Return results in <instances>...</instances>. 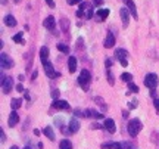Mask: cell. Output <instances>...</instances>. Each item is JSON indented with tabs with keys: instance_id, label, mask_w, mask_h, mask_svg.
<instances>
[{
	"instance_id": "2e32d148",
	"label": "cell",
	"mask_w": 159,
	"mask_h": 149,
	"mask_svg": "<svg viewBox=\"0 0 159 149\" xmlns=\"http://www.w3.org/2000/svg\"><path fill=\"white\" fill-rule=\"evenodd\" d=\"M78 130H80V123H78V120L74 117L69 121V133H77Z\"/></svg>"
},
{
	"instance_id": "9c48e42d",
	"label": "cell",
	"mask_w": 159,
	"mask_h": 149,
	"mask_svg": "<svg viewBox=\"0 0 159 149\" xmlns=\"http://www.w3.org/2000/svg\"><path fill=\"white\" fill-rule=\"evenodd\" d=\"M103 46L106 49H111V47L115 46V36H114V33H111V30L108 31V36H106L105 41H103Z\"/></svg>"
},
{
	"instance_id": "5b68a950",
	"label": "cell",
	"mask_w": 159,
	"mask_h": 149,
	"mask_svg": "<svg viewBox=\"0 0 159 149\" xmlns=\"http://www.w3.org/2000/svg\"><path fill=\"white\" fill-rule=\"evenodd\" d=\"M144 86L149 87L150 90L155 89V87L158 86V75L155 74V73H149V74H146V77H144Z\"/></svg>"
},
{
	"instance_id": "f35d334b",
	"label": "cell",
	"mask_w": 159,
	"mask_h": 149,
	"mask_svg": "<svg viewBox=\"0 0 159 149\" xmlns=\"http://www.w3.org/2000/svg\"><path fill=\"white\" fill-rule=\"evenodd\" d=\"M0 137H1V139H0V142H1V143H4V142H6V134H4L3 128H0Z\"/></svg>"
},
{
	"instance_id": "f546056e",
	"label": "cell",
	"mask_w": 159,
	"mask_h": 149,
	"mask_svg": "<svg viewBox=\"0 0 159 149\" xmlns=\"http://www.w3.org/2000/svg\"><path fill=\"white\" fill-rule=\"evenodd\" d=\"M128 93H139V86H136L134 83H128Z\"/></svg>"
},
{
	"instance_id": "8992f818",
	"label": "cell",
	"mask_w": 159,
	"mask_h": 149,
	"mask_svg": "<svg viewBox=\"0 0 159 149\" xmlns=\"http://www.w3.org/2000/svg\"><path fill=\"white\" fill-rule=\"evenodd\" d=\"M115 56H117V59L121 62V65H122V67H127V65H128V62H127L128 52H127L125 49H122V47L117 49V50H115Z\"/></svg>"
},
{
	"instance_id": "836d02e7",
	"label": "cell",
	"mask_w": 159,
	"mask_h": 149,
	"mask_svg": "<svg viewBox=\"0 0 159 149\" xmlns=\"http://www.w3.org/2000/svg\"><path fill=\"white\" fill-rule=\"evenodd\" d=\"M77 49H80V50H82V49H84V40H82L81 37L77 40Z\"/></svg>"
},
{
	"instance_id": "1f68e13d",
	"label": "cell",
	"mask_w": 159,
	"mask_h": 149,
	"mask_svg": "<svg viewBox=\"0 0 159 149\" xmlns=\"http://www.w3.org/2000/svg\"><path fill=\"white\" fill-rule=\"evenodd\" d=\"M108 83L111 84V86H114L115 84V80H114V74L111 73V70L108 68Z\"/></svg>"
},
{
	"instance_id": "f907efd6",
	"label": "cell",
	"mask_w": 159,
	"mask_h": 149,
	"mask_svg": "<svg viewBox=\"0 0 159 149\" xmlns=\"http://www.w3.org/2000/svg\"><path fill=\"white\" fill-rule=\"evenodd\" d=\"M13 1H15V3H21L22 0H13Z\"/></svg>"
},
{
	"instance_id": "d6986e66",
	"label": "cell",
	"mask_w": 159,
	"mask_h": 149,
	"mask_svg": "<svg viewBox=\"0 0 159 149\" xmlns=\"http://www.w3.org/2000/svg\"><path fill=\"white\" fill-rule=\"evenodd\" d=\"M94 102H96V103H97V105L102 108V111H103V112L108 111V105H106V102L103 101V98H100V96H96V98H94Z\"/></svg>"
},
{
	"instance_id": "4fadbf2b",
	"label": "cell",
	"mask_w": 159,
	"mask_h": 149,
	"mask_svg": "<svg viewBox=\"0 0 159 149\" xmlns=\"http://www.w3.org/2000/svg\"><path fill=\"white\" fill-rule=\"evenodd\" d=\"M43 25H44V28H47V30H50V31H53V33H55V25H56V21H55V18H53V16H47V18L44 19Z\"/></svg>"
},
{
	"instance_id": "c3c4849f",
	"label": "cell",
	"mask_w": 159,
	"mask_h": 149,
	"mask_svg": "<svg viewBox=\"0 0 159 149\" xmlns=\"http://www.w3.org/2000/svg\"><path fill=\"white\" fill-rule=\"evenodd\" d=\"M37 74H39V73H37V71H34V73H33V77H31V78H33V80H36V78H37Z\"/></svg>"
},
{
	"instance_id": "83f0119b",
	"label": "cell",
	"mask_w": 159,
	"mask_h": 149,
	"mask_svg": "<svg viewBox=\"0 0 159 149\" xmlns=\"http://www.w3.org/2000/svg\"><path fill=\"white\" fill-rule=\"evenodd\" d=\"M121 80H122V81H125V83H131L133 75L130 74V73H122V74H121Z\"/></svg>"
},
{
	"instance_id": "f5cc1de1",
	"label": "cell",
	"mask_w": 159,
	"mask_h": 149,
	"mask_svg": "<svg viewBox=\"0 0 159 149\" xmlns=\"http://www.w3.org/2000/svg\"><path fill=\"white\" fill-rule=\"evenodd\" d=\"M24 149H31V148H30V146H25V148H24Z\"/></svg>"
},
{
	"instance_id": "4316f807",
	"label": "cell",
	"mask_w": 159,
	"mask_h": 149,
	"mask_svg": "<svg viewBox=\"0 0 159 149\" xmlns=\"http://www.w3.org/2000/svg\"><path fill=\"white\" fill-rule=\"evenodd\" d=\"M121 149H136L133 142H121Z\"/></svg>"
},
{
	"instance_id": "9a60e30c",
	"label": "cell",
	"mask_w": 159,
	"mask_h": 149,
	"mask_svg": "<svg viewBox=\"0 0 159 149\" xmlns=\"http://www.w3.org/2000/svg\"><path fill=\"white\" fill-rule=\"evenodd\" d=\"M59 24H61V30H62V33L68 34V33H69V19H68L66 16H62V18L59 19Z\"/></svg>"
},
{
	"instance_id": "681fc988",
	"label": "cell",
	"mask_w": 159,
	"mask_h": 149,
	"mask_svg": "<svg viewBox=\"0 0 159 149\" xmlns=\"http://www.w3.org/2000/svg\"><path fill=\"white\" fill-rule=\"evenodd\" d=\"M34 134H36V136H40V130H37V128H36V130H34Z\"/></svg>"
},
{
	"instance_id": "74e56055",
	"label": "cell",
	"mask_w": 159,
	"mask_h": 149,
	"mask_svg": "<svg viewBox=\"0 0 159 149\" xmlns=\"http://www.w3.org/2000/svg\"><path fill=\"white\" fill-rule=\"evenodd\" d=\"M74 114H75V115H78V117H85V109L82 111V109H80V108H77Z\"/></svg>"
},
{
	"instance_id": "f1b7e54d",
	"label": "cell",
	"mask_w": 159,
	"mask_h": 149,
	"mask_svg": "<svg viewBox=\"0 0 159 149\" xmlns=\"http://www.w3.org/2000/svg\"><path fill=\"white\" fill-rule=\"evenodd\" d=\"M12 38H13V41H15V43H21V44H25V40L22 38V33H18L16 36H13Z\"/></svg>"
},
{
	"instance_id": "e0dca14e",
	"label": "cell",
	"mask_w": 159,
	"mask_h": 149,
	"mask_svg": "<svg viewBox=\"0 0 159 149\" xmlns=\"http://www.w3.org/2000/svg\"><path fill=\"white\" fill-rule=\"evenodd\" d=\"M68 68H69L71 74H74L77 71V59H75V56H69V59H68Z\"/></svg>"
},
{
	"instance_id": "277c9868",
	"label": "cell",
	"mask_w": 159,
	"mask_h": 149,
	"mask_svg": "<svg viewBox=\"0 0 159 149\" xmlns=\"http://www.w3.org/2000/svg\"><path fill=\"white\" fill-rule=\"evenodd\" d=\"M43 68H44V73L46 75L49 77V78H56V77H59V73H56L55 71V67H53V64L52 62H49V61H43Z\"/></svg>"
},
{
	"instance_id": "7402d4cb",
	"label": "cell",
	"mask_w": 159,
	"mask_h": 149,
	"mask_svg": "<svg viewBox=\"0 0 159 149\" xmlns=\"http://www.w3.org/2000/svg\"><path fill=\"white\" fill-rule=\"evenodd\" d=\"M47 58H49V47L43 46V47L40 49V59H41V61H47Z\"/></svg>"
},
{
	"instance_id": "ab89813d",
	"label": "cell",
	"mask_w": 159,
	"mask_h": 149,
	"mask_svg": "<svg viewBox=\"0 0 159 149\" xmlns=\"http://www.w3.org/2000/svg\"><path fill=\"white\" fill-rule=\"evenodd\" d=\"M82 0H68V4H71V6H74V4H78L81 3Z\"/></svg>"
},
{
	"instance_id": "3957f363",
	"label": "cell",
	"mask_w": 159,
	"mask_h": 149,
	"mask_svg": "<svg viewBox=\"0 0 159 149\" xmlns=\"http://www.w3.org/2000/svg\"><path fill=\"white\" fill-rule=\"evenodd\" d=\"M12 89H13V80H12V77H4V75L1 74V92L4 95H7V93L12 92Z\"/></svg>"
},
{
	"instance_id": "60d3db41",
	"label": "cell",
	"mask_w": 159,
	"mask_h": 149,
	"mask_svg": "<svg viewBox=\"0 0 159 149\" xmlns=\"http://www.w3.org/2000/svg\"><path fill=\"white\" fill-rule=\"evenodd\" d=\"M153 105H155V109H156V111H158V114H159V98H156V99H155Z\"/></svg>"
},
{
	"instance_id": "ee69618b",
	"label": "cell",
	"mask_w": 159,
	"mask_h": 149,
	"mask_svg": "<svg viewBox=\"0 0 159 149\" xmlns=\"http://www.w3.org/2000/svg\"><path fill=\"white\" fill-rule=\"evenodd\" d=\"M105 64H106V68H111V67H112V61H109V59H106Z\"/></svg>"
},
{
	"instance_id": "4dcf8cb0",
	"label": "cell",
	"mask_w": 159,
	"mask_h": 149,
	"mask_svg": "<svg viewBox=\"0 0 159 149\" xmlns=\"http://www.w3.org/2000/svg\"><path fill=\"white\" fill-rule=\"evenodd\" d=\"M56 47H58V50H59V52H63V53H68V50H69V49H68V46H66V44H62V43H59Z\"/></svg>"
},
{
	"instance_id": "6da1fadb",
	"label": "cell",
	"mask_w": 159,
	"mask_h": 149,
	"mask_svg": "<svg viewBox=\"0 0 159 149\" xmlns=\"http://www.w3.org/2000/svg\"><path fill=\"white\" fill-rule=\"evenodd\" d=\"M143 128V124L139 118H134V120H130L128 121V126H127V131L131 137H136Z\"/></svg>"
},
{
	"instance_id": "ffe728a7",
	"label": "cell",
	"mask_w": 159,
	"mask_h": 149,
	"mask_svg": "<svg viewBox=\"0 0 159 149\" xmlns=\"http://www.w3.org/2000/svg\"><path fill=\"white\" fill-rule=\"evenodd\" d=\"M3 21H4V24H6L7 27H15V25H16V19H15L12 15H6V16L3 18Z\"/></svg>"
},
{
	"instance_id": "d590c367",
	"label": "cell",
	"mask_w": 159,
	"mask_h": 149,
	"mask_svg": "<svg viewBox=\"0 0 159 149\" xmlns=\"http://www.w3.org/2000/svg\"><path fill=\"white\" fill-rule=\"evenodd\" d=\"M137 105H139L137 101H131V102H128V108H130V109H136Z\"/></svg>"
},
{
	"instance_id": "cb8c5ba5",
	"label": "cell",
	"mask_w": 159,
	"mask_h": 149,
	"mask_svg": "<svg viewBox=\"0 0 159 149\" xmlns=\"http://www.w3.org/2000/svg\"><path fill=\"white\" fill-rule=\"evenodd\" d=\"M21 103H22V99H19V98H18V99L15 98V99L10 101V106H12V109H15V111L21 106Z\"/></svg>"
},
{
	"instance_id": "5bb4252c",
	"label": "cell",
	"mask_w": 159,
	"mask_h": 149,
	"mask_svg": "<svg viewBox=\"0 0 159 149\" xmlns=\"http://www.w3.org/2000/svg\"><path fill=\"white\" fill-rule=\"evenodd\" d=\"M103 126H105L106 131H108V133H111V134H114V133H115V130H117V128H115V121H114L112 118H106Z\"/></svg>"
},
{
	"instance_id": "f6af8a7d",
	"label": "cell",
	"mask_w": 159,
	"mask_h": 149,
	"mask_svg": "<svg viewBox=\"0 0 159 149\" xmlns=\"http://www.w3.org/2000/svg\"><path fill=\"white\" fill-rule=\"evenodd\" d=\"M102 3H103V0H94V4H96V6H100Z\"/></svg>"
},
{
	"instance_id": "8fae6325",
	"label": "cell",
	"mask_w": 159,
	"mask_h": 149,
	"mask_svg": "<svg viewBox=\"0 0 159 149\" xmlns=\"http://www.w3.org/2000/svg\"><path fill=\"white\" fill-rule=\"evenodd\" d=\"M52 106L55 109H69V103L66 101H59V99H55L53 103H52Z\"/></svg>"
},
{
	"instance_id": "b9f144b4",
	"label": "cell",
	"mask_w": 159,
	"mask_h": 149,
	"mask_svg": "<svg viewBox=\"0 0 159 149\" xmlns=\"http://www.w3.org/2000/svg\"><path fill=\"white\" fill-rule=\"evenodd\" d=\"M16 90H18V92H25L24 87H22V84H16Z\"/></svg>"
},
{
	"instance_id": "7a4b0ae2",
	"label": "cell",
	"mask_w": 159,
	"mask_h": 149,
	"mask_svg": "<svg viewBox=\"0 0 159 149\" xmlns=\"http://www.w3.org/2000/svg\"><path fill=\"white\" fill-rule=\"evenodd\" d=\"M90 83H91V74H90V71L82 70V71L80 73V75H78V84L81 86V89H82V90H88Z\"/></svg>"
},
{
	"instance_id": "ba28073f",
	"label": "cell",
	"mask_w": 159,
	"mask_h": 149,
	"mask_svg": "<svg viewBox=\"0 0 159 149\" xmlns=\"http://www.w3.org/2000/svg\"><path fill=\"white\" fill-rule=\"evenodd\" d=\"M0 67L4 68V70L13 67V61L10 59L9 55H6V53H1V55H0Z\"/></svg>"
},
{
	"instance_id": "44dd1931",
	"label": "cell",
	"mask_w": 159,
	"mask_h": 149,
	"mask_svg": "<svg viewBox=\"0 0 159 149\" xmlns=\"http://www.w3.org/2000/svg\"><path fill=\"white\" fill-rule=\"evenodd\" d=\"M102 148L103 149H121V143H118V142H108V143H103Z\"/></svg>"
},
{
	"instance_id": "484cf974",
	"label": "cell",
	"mask_w": 159,
	"mask_h": 149,
	"mask_svg": "<svg viewBox=\"0 0 159 149\" xmlns=\"http://www.w3.org/2000/svg\"><path fill=\"white\" fill-rule=\"evenodd\" d=\"M150 142L153 145H159V131H153L150 134Z\"/></svg>"
},
{
	"instance_id": "d6a6232c",
	"label": "cell",
	"mask_w": 159,
	"mask_h": 149,
	"mask_svg": "<svg viewBox=\"0 0 159 149\" xmlns=\"http://www.w3.org/2000/svg\"><path fill=\"white\" fill-rule=\"evenodd\" d=\"M85 18H87V19L93 18V9H91V6H88V7L85 9Z\"/></svg>"
},
{
	"instance_id": "52a82bcc",
	"label": "cell",
	"mask_w": 159,
	"mask_h": 149,
	"mask_svg": "<svg viewBox=\"0 0 159 149\" xmlns=\"http://www.w3.org/2000/svg\"><path fill=\"white\" fill-rule=\"evenodd\" d=\"M130 10H128V7H121V10H119V16H121V21H122V27L124 28H127L128 27V22H130Z\"/></svg>"
},
{
	"instance_id": "d4e9b609",
	"label": "cell",
	"mask_w": 159,
	"mask_h": 149,
	"mask_svg": "<svg viewBox=\"0 0 159 149\" xmlns=\"http://www.w3.org/2000/svg\"><path fill=\"white\" fill-rule=\"evenodd\" d=\"M50 140H55V133H53V130H52V127H46L44 128V131H43Z\"/></svg>"
},
{
	"instance_id": "7c38bea8",
	"label": "cell",
	"mask_w": 159,
	"mask_h": 149,
	"mask_svg": "<svg viewBox=\"0 0 159 149\" xmlns=\"http://www.w3.org/2000/svg\"><path fill=\"white\" fill-rule=\"evenodd\" d=\"M18 121H19V115H18V112L13 111L9 114V120H7V124H9V127H15L16 124H18Z\"/></svg>"
},
{
	"instance_id": "816d5d0a",
	"label": "cell",
	"mask_w": 159,
	"mask_h": 149,
	"mask_svg": "<svg viewBox=\"0 0 159 149\" xmlns=\"http://www.w3.org/2000/svg\"><path fill=\"white\" fill-rule=\"evenodd\" d=\"M10 149H19L18 146H10Z\"/></svg>"
},
{
	"instance_id": "ac0fdd59",
	"label": "cell",
	"mask_w": 159,
	"mask_h": 149,
	"mask_svg": "<svg viewBox=\"0 0 159 149\" xmlns=\"http://www.w3.org/2000/svg\"><path fill=\"white\" fill-rule=\"evenodd\" d=\"M127 7H128V10H130L131 16H134V19H137V9H136V4H134V1H131V0H127Z\"/></svg>"
},
{
	"instance_id": "30bf717a",
	"label": "cell",
	"mask_w": 159,
	"mask_h": 149,
	"mask_svg": "<svg viewBox=\"0 0 159 149\" xmlns=\"http://www.w3.org/2000/svg\"><path fill=\"white\" fill-rule=\"evenodd\" d=\"M108 16H109V9H97V12H96L97 22H103Z\"/></svg>"
},
{
	"instance_id": "bcb514c9",
	"label": "cell",
	"mask_w": 159,
	"mask_h": 149,
	"mask_svg": "<svg viewBox=\"0 0 159 149\" xmlns=\"http://www.w3.org/2000/svg\"><path fill=\"white\" fill-rule=\"evenodd\" d=\"M24 93H25V99H27V101H30V99H31L30 93H28V92H24Z\"/></svg>"
},
{
	"instance_id": "8d00e7d4",
	"label": "cell",
	"mask_w": 159,
	"mask_h": 149,
	"mask_svg": "<svg viewBox=\"0 0 159 149\" xmlns=\"http://www.w3.org/2000/svg\"><path fill=\"white\" fill-rule=\"evenodd\" d=\"M105 126H100V124H97V123H93L91 126H90V128L91 130H99V128H103Z\"/></svg>"
},
{
	"instance_id": "603a6c76",
	"label": "cell",
	"mask_w": 159,
	"mask_h": 149,
	"mask_svg": "<svg viewBox=\"0 0 159 149\" xmlns=\"http://www.w3.org/2000/svg\"><path fill=\"white\" fill-rule=\"evenodd\" d=\"M59 149H72V143H71L68 139H63V140L59 143Z\"/></svg>"
},
{
	"instance_id": "7dc6e473",
	"label": "cell",
	"mask_w": 159,
	"mask_h": 149,
	"mask_svg": "<svg viewBox=\"0 0 159 149\" xmlns=\"http://www.w3.org/2000/svg\"><path fill=\"white\" fill-rule=\"evenodd\" d=\"M122 118H128V111H124V112H122Z\"/></svg>"
},
{
	"instance_id": "e575fe53",
	"label": "cell",
	"mask_w": 159,
	"mask_h": 149,
	"mask_svg": "<svg viewBox=\"0 0 159 149\" xmlns=\"http://www.w3.org/2000/svg\"><path fill=\"white\" fill-rule=\"evenodd\" d=\"M59 93H61V92H59L58 89H53V90L50 92V95H52V98H53V99H58V98H59Z\"/></svg>"
},
{
	"instance_id": "7bdbcfd3",
	"label": "cell",
	"mask_w": 159,
	"mask_h": 149,
	"mask_svg": "<svg viewBox=\"0 0 159 149\" xmlns=\"http://www.w3.org/2000/svg\"><path fill=\"white\" fill-rule=\"evenodd\" d=\"M46 3H47L50 7H55V1H53V0H46Z\"/></svg>"
}]
</instances>
